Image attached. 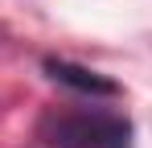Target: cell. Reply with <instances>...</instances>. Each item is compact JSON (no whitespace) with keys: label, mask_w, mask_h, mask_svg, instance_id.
<instances>
[{"label":"cell","mask_w":152,"mask_h":148,"mask_svg":"<svg viewBox=\"0 0 152 148\" xmlns=\"http://www.w3.org/2000/svg\"><path fill=\"white\" fill-rule=\"evenodd\" d=\"M41 140L50 148H132V123L107 111H62L41 119Z\"/></svg>","instance_id":"1"},{"label":"cell","mask_w":152,"mask_h":148,"mask_svg":"<svg viewBox=\"0 0 152 148\" xmlns=\"http://www.w3.org/2000/svg\"><path fill=\"white\" fill-rule=\"evenodd\" d=\"M41 70L50 74L58 86L78 91V95H91V99H115L119 95V82H115V78L91 70V66H82V62H70V58H45Z\"/></svg>","instance_id":"2"}]
</instances>
